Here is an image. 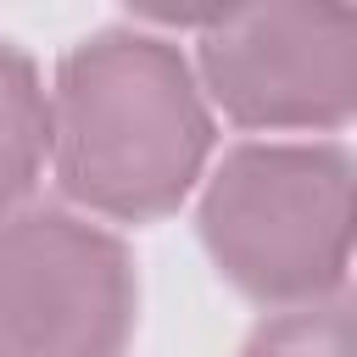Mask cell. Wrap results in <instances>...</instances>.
<instances>
[{"label": "cell", "instance_id": "5b68a950", "mask_svg": "<svg viewBox=\"0 0 357 357\" xmlns=\"http://www.w3.org/2000/svg\"><path fill=\"white\" fill-rule=\"evenodd\" d=\"M50 167V95L28 50L0 39V218L22 212Z\"/></svg>", "mask_w": 357, "mask_h": 357}, {"label": "cell", "instance_id": "7a4b0ae2", "mask_svg": "<svg viewBox=\"0 0 357 357\" xmlns=\"http://www.w3.org/2000/svg\"><path fill=\"white\" fill-rule=\"evenodd\" d=\"M218 273L279 312L335 301L351 268V156L335 139H245L201 178Z\"/></svg>", "mask_w": 357, "mask_h": 357}, {"label": "cell", "instance_id": "6da1fadb", "mask_svg": "<svg viewBox=\"0 0 357 357\" xmlns=\"http://www.w3.org/2000/svg\"><path fill=\"white\" fill-rule=\"evenodd\" d=\"M50 95V173L95 218L151 223L190 201L212 162V106L167 33L78 39Z\"/></svg>", "mask_w": 357, "mask_h": 357}, {"label": "cell", "instance_id": "3957f363", "mask_svg": "<svg viewBox=\"0 0 357 357\" xmlns=\"http://www.w3.org/2000/svg\"><path fill=\"white\" fill-rule=\"evenodd\" d=\"M190 67L206 106H223V117H234L240 128H346L357 106V6L296 0L257 11H206Z\"/></svg>", "mask_w": 357, "mask_h": 357}, {"label": "cell", "instance_id": "8992f818", "mask_svg": "<svg viewBox=\"0 0 357 357\" xmlns=\"http://www.w3.org/2000/svg\"><path fill=\"white\" fill-rule=\"evenodd\" d=\"M240 357H351V307L346 296L318 301V307H296V312H273Z\"/></svg>", "mask_w": 357, "mask_h": 357}, {"label": "cell", "instance_id": "277c9868", "mask_svg": "<svg viewBox=\"0 0 357 357\" xmlns=\"http://www.w3.org/2000/svg\"><path fill=\"white\" fill-rule=\"evenodd\" d=\"M139 279L128 245L67 206L0 218V357H123Z\"/></svg>", "mask_w": 357, "mask_h": 357}]
</instances>
